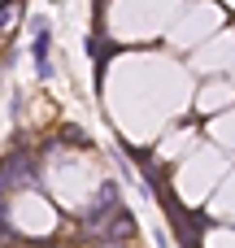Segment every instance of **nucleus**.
Wrapping results in <instances>:
<instances>
[{"mask_svg": "<svg viewBox=\"0 0 235 248\" xmlns=\"http://www.w3.org/2000/svg\"><path fill=\"white\" fill-rule=\"evenodd\" d=\"M31 31H35V35H52V22H48L44 13H35V17H31Z\"/></svg>", "mask_w": 235, "mask_h": 248, "instance_id": "f257e3e1", "label": "nucleus"}]
</instances>
